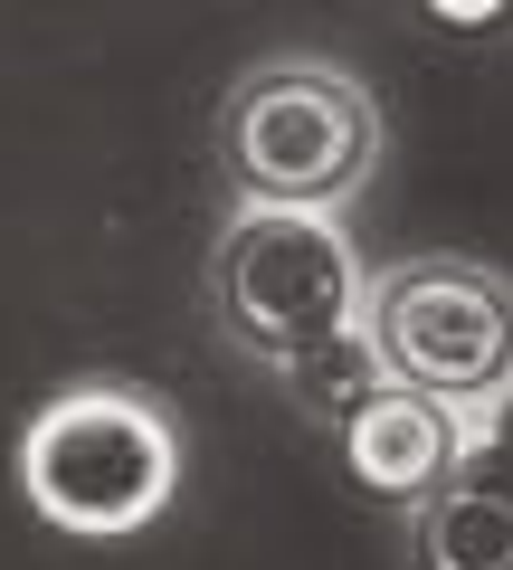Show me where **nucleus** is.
<instances>
[{
    "instance_id": "obj_7",
    "label": "nucleus",
    "mask_w": 513,
    "mask_h": 570,
    "mask_svg": "<svg viewBox=\"0 0 513 570\" xmlns=\"http://www.w3.org/2000/svg\"><path fill=\"white\" fill-rule=\"evenodd\" d=\"M286 400L305 409V419H324V428H343V409L362 400V390H381V362H371V343L362 333H343V343H324V352H295L286 371Z\"/></svg>"
},
{
    "instance_id": "obj_6",
    "label": "nucleus",
    "mask_w": 513,
    "mask_h": 570,
    "mask_svg": "<svg viewBox=\"0 0 513 570\" xmlns=\"http://www.w3.org/2000/svg\"><path fill=\"white\" fill-rule=\"evenodd\" d=\"M410 561L418 570H513V466L466 448L447 485L410 504Z\"/></svg>"
},
{
    "instance_id": "obj_4",
    "label": "nucleus",
    "mask_w": 513,
    "mask_h": 570,
    "mask_svg": "<svg viewBox=\"0 0 513 570\" xmlns=\"http://www.w3.org/2000/svg\"><path fill=\"white\" fill-rule=\"evenodd\" d=\"M362 343L381 381L485 409L513 381V276L475 257H399L362 285Z\"/></svg>"
},
{
    "instance_id": "obj_5",
    "label": "nucleus",
    "mask_w": 513,
    "mask_h": 570,
    "mask_svg": "<svg viewBox=\"0 0 513 570\" xmlns=\"http://www.w3.org/2000/svg\"><path fill=\"white\" fill-rule=\"evenodd\" d=\"M456 456H466V409L428 400L410 381H381V390H362L343 409V466H352V485L371 504H391V513H410L418 494H437Z\"/></svg>"
},
{
    "instance_id": "obj_3",
    "label": "nucleus",
    "mask_w": 513,
    "mask_h": 570,
    "mask_svg": "<svg viewBox=\"0 0 513 570\" xmlns=\"http://www.w3.org/2000/svg\"><path fill=\"white\" fill-rule=\"evenodd\" d=\"M362 247H352L343 209H276L238 200V219L209 247V314L247 362L286 371L295 352H324L362 333Z\"/></svg>"
},
{
    "instance_id": "obj_9",
    "label": "nucleus",
    "mask_w": 513,
    "mask_h": 570,
    "mask_svg": "<svg viewBox=\"0 0 513 570\" xmlns=\"http://www.w3.org/2000/svg\"><path fill=\"white\" fill-rule=\"evenodd\" d=\"M466 448H485V456H504V466H513V381L494 390L485 409H466Z\"/></svg>"
},
{
    "instance_id": "obj_2",
    "label": "nucleus",
    "mask_w": 513,
    "mask_h": 570,
    "mask_svg": "<svg viewBox=\"0 0 513 570\" xmlns=\"http://www.w3.org/2000/svg\"><path fill=\"white\" fill-rule=\"evenodd\" d=\"M219 171L238 200L343 209L381 171V105L343 58H257L219 105Z\"/></svg>"
},
{
    "instance_id": "obj_1",
    "label": "nucleus",
    "mask_w": 513,
    "mask_h": 570,
    "mask_svg": "<svg viewBox=\"0 0 513 570\" xmlns=\"http://www.w3.org/2000/svg\"><path fill=\"white\" fill-rule=\"evenodd\" d=\"M20 494L48 532L134 542L181 504V428L124 381H67L20 428Z\"/></svg>"
},
{
    "instance_id": "obj_8",
    "label": "nucleus",
    "mask_w": 513,
    "mask_h": 570,
    "mask_svg": "<svg viewBox=\"0 0 513 570\" xmlns=\"http://www.w3.org/2000/svg\"><path fill=\"white\" fill-rule=\"evenodd\" d=\"M418 20H437L447 39H513V0H418Z\"/></svg>"
}]
</instances>
